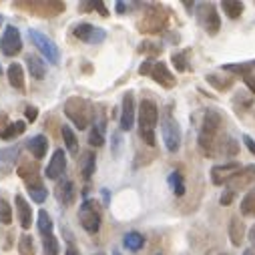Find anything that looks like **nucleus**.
I'll use <instances>...</instances> for the list:
<instances>
[{"mask_svg":"<svg viewBox=\"0 0 255 255\" xmlns=\"http://www.w3.org/2000/svg\"><path fill=\"white\" fill-rule=\"evenodd\" d=\"M243 255H255V249H245Z\"/></svg>","mask_w":255,"mask_h":255,"instance_id":"nucleus-52","label":"nucleus"},{"mask_svg":"<svg viewBox=\"0 0 255 255\" xmlns=\"http://www.w3.org/2000/svg\"><path fill=\"white\" fill-rule=\"evenodd\" d=\"M255 183V165H249V167H241V171L229 181L231 189L237 191L239 187H247V185H253Z\"/></svg>","mask_w":255,"mask_h":255,"instance_id":"nucleus-21","label":"nucleus"},{"mask_svg":"<svg viewBox=\"0 0 255 255\" xmlns=\"http://www.w3.org/2000/svg\"><path fill=\"white\" fill-rule=\"evenodd\" d=\"M217 151H221L223 155H237V153H239V145H237V141H235L231 135H225V137L221 139Z\"/></svg>","mask_w":255,"mask_h":255,"instance_id":"nucleus-35","label":"nucleus"},{"mask_svg":"<svg viewBox=\"0 0 255 255\" xmlns=\"http://www.w3.org/2000/svg\"><path fill=\"white\" fill-rule=\"evenodd\" d=\"M61 133H63V141L67 145V151L71 153V155H77V153H79V139L75 137V131L69 125H65L61 129Z\"/></svg>","mask_w":255,"mask_h":255,"instance_id":"nucleus-30","label":"nucleus"},{"mask_svg":"<svg viewBox=\"0 0 255 255\" xmlns=\"http://www.w3.org/2000/svg\"><path fill=\"white\" fill-rule=\"evenodd\" d=\"M189 55V50H183V53H175L173 57H171V63H173V67L179 71V73H185L187 69H189V65H187V57Z\"/></svg>","mask_w":255,"mask_h":255,"instance_id":"nucleus-40","label":"nucleus"},{"mask_svg":"<svg viewBox=\"0 0 255 255\" xmlns=\"http://www.w3.org/2000/svg\"><path fill=\"white\" fill-rule=\"evenodd\" d=\"M221 6H223V10H225V14L229 16V18H239L241 14H243V2H239V0H223L221 2Z\"/></svg>","mask_w":255,"mask_h":255,"instance_id":"nucleus-33","label":"nucleus"},{"mask_svg":"<svg viewBox=\"0 0 255 255\" xmlns=\"http://www.w3.org/2000/svg\"><path fill=\"white\" fill-rule=\"evenodd\" d=\"M26 69H28L30 77L36 81L46 77V65L38 55H26Z\"/></svg>","mask_w":255,"mask_h":255,"instance_id":"nucleus-23","label":"nucleus"},{"mask_svg":"<svg viewBox=\"0 0 255 255\" xmlns=\"http://www.w3.org/2000/svg\"><path fill=\"white\" fill-rule=\"evenodd\" d=\"M151 79L157 85H161L163 88H173L177 85L175 75L169 71V67L165 63H155V67H153V71H151Z\"/></svg>","mask_w":255,"mask_h":255,"instance_id":"nucleus-17","label":"nucleus"},{"mask_svg":"<svg viewBox=\"0 0 255 255\" xmlns=\"http://www.w3.org/2000/svg\"><path fill=\"white\" fill-rule=\"evenodd\" d=\"M18 177L26 183V187H36V185H42L40 181V165L38 161H32V159H22L18 169H16Z\"/></svg>","mask_w":255,"mask_h":255,"instance_id":"nucleus-11","label":"nucleus"},{"mask_svg":"<svg viewBox=\"0 0 255 255\" xmlns=\"http://www.w3.org/2000/svg\"><path fill=\"white\" fill-rule=\"evenodd\" d=\"M115 6H117V12H119V14H125V12H127V4H125V2H117Z\"/></svg>","mask_w":255,"mask_h":255,"instance_id":"nucleus-49","label":"nucleus"},{"mask_svg":"<svg viewBox=\"0 0 255 255\" xmlns=\"http://www.w3.org/2000/svg\"><path fill=\"white\" fill-rule=\"evenodd\" d=\"M94 169H96V155L92 151H88L86 155L83 157V163H81V175L85 181H90L92 175H94Z\"/></svg>","mask_w":255,"mask_h":255,"instance_id":"nucleus-25","label":"nucleus"},{"mask_svg":"<svg viewBox=\"0 0 255 255\" xmlns=\"http://www.w3.org/2000/svg\"><path fill=\"white\" fill-rule=\"evenodd\" d=\"M241 213L245 217H255V187L243 195V199H241Z\"/></svg>","mask_w":255,"mask_h":255,"instance_id":"nucleus-31","label":"nucleus"},{"mask_svg":"<svg viewBox=\"0 0 255 255\" xmlns=\"http://www.w3.org/2000/svg\"><path fill=\"white\" fill-rule=\"evenodd\" d=\"M103 199H105V201H103L105 205H109V191H105V189H103Z\"/></svg>","mask_w":255,"mask_h":255,"instance_id":"nucleus-51","label":"nucleus"},{"mask_svg":"<svg viewBox=\"0 0 255 255\" xmlns=\"http://www.w3.org/2000/svg\"><path fill=\"white\" fill-rule=\"evenodd\" d=\"M14 203H16V213H18V223H20V227H22V229H28V227L32 225V209H30V205H28L26 199H24L20 193L14 197Z\"/></svg>","mask_w":255,"mask_h":255,"instance_id":"nucleus-20","label":"nucleus"},{"mask_svg":"<svg viewBox=\"0 0 255 255\" xmlns=\"http://www.w3.org/2000/svg\"><path fill=\"white\" fill-rule=\"evenodd\" d=\"M239 171H241V165H239V163L217 165V167L211 169V181H213V185H225V183H229Z\"/></svg>","mask_w":255,"mask_h":255,"instance_id":"nucleus-16","label":"nucleus"},{"mask_svg":"<svg viewBox=\"0 0 255 255\" xmlns=\"http://www.w3.org/2000/svg\"><path fill=\"white\" fill-rule=\"evenodd\" d=\"M221 115L213 109H207L205 111V117H203V125H201V131H199V147L205 151V155L211 157L215 155V151L219 147L217 143V133H219V127H221Z\"/></svg>","mask_w":255,"mask_h":255,"instance_id":"nucleus-3","label":"nucleus"},{"mask_svg":"<svg viewBox=\"0 0 255 255\" xmlns=\"http://www.w3.org/2000/svg\"><path fill=\"white\" fill-rule=\"evenodd\" d=\"M92 4H94V8L100 12V16H109V10L105 8V2H98V0H94Z\"/></svg>","mask_w":255,"mask_h":255,"instance_id":"nucleus-46","label":"nucleus"},{"mask_svg":"<svg viewBox=\"0 0 255 255\" xmlns=\"http://www.w3.org/2000/svg\"><path fill=\"white\" fill-rule=\"evenodd\" d=\"M205 79H207V83H209L213 88H217V90H221V92L233 86V79H231V77H225V75H219V73L207 75Z\"/></svg>","mask_w":255,"mask_h":255,"instance_id":"nucleus-29","label":"nucleus"},{"mask_svg":"<svg viewBox=\"0 0 255 255\" xmlns=\"http://www.w3.org/2000/svg\"><path fill=\"white\" fill-rule=\"evenodd\" d=\"M0 223L2 225H10L12 223V207L6 199L0 197Z\"/></svg>","mask_w":255,"mask_h":255,"instance_id":"nucleus-37","label":"nucleus"},{"mask_svg":"<svg viewBox=\"0 0 255 255\" xmlns=\"http://www.w3.org/2000/svg\"><path fill=\"white\" fill-rule=\"evenodd\" d=\"M221 255H227V253H221Z\"/></svg>","mask_w":255,"mask_h":255,"instance_id":"nucleus-54","label":"nucleus"},{"mask_svg":"<svg viewBox=\"0 0 255 255\" xmlns=\"http://www.w3.org/2000/svg\"><path fill=\"white\" fill-rule=\"evenodd\" d=\"M36 227H38V233H40V235H48V233H53V231H55V227H53V219H50V215H48L44 209H40V213H38Z\"/></svg>","mask_w":255,"mask_h":255,"instance_id":"nucleus-34","label":"nucleus"},{"mask_svg":"<svg viewBox=\"0 0 255 255\" xmlns=\"http://www.w3.org/2000/svg\"><path fill=\"white\" fill-rule=\"evenodd\" d=\"M6 77H8V83H10L12 88H16L18 92H24V69H22V65L10 63V67L6 71Z\"/></svg>","mask_w":255,"mask_h":255,"instance_id":"nucleus-22","label":"nucleus"},{"mask_svg":"<svg viewBox=\"0 0 255 255\" xmlns=\"http://www.w3.org/2000/svg\"><path fill=\"white\" fill-rule=\"evenodd\" d=\"M119 147H121V135L115 133V135H113V153H115V155L119 153Z\"/></svg>","mask_w":255,"mask_h":255,"instance_id":"nucleus-48","label":"nucleus"},{"mask_svg":"<svg viewBox=\"0 0 255 255\" xmlns=\"http://www.w3.org/2000/svg\"><path fill=\"white\" fill-rule=\"evenodd\" d=\"M197 16H199V22H201V26L207 30V34H217L219 32V28H221V20H219V14H217V10H215V6L213 4H199V8H197Z\"/></svg>","mask_w":255,"mask_h":255,"instance_id":"nucleus-10","label":"nucleus"},{"mask_svg":"<svg viewBox=\"0 0 255 255\" xmlns=\"http://www.w3.org/2000/svg\"><path fill=\"white\" fill-rule=\"evenodd\" d=\"M113 255H121V253H119V251H115V253H113Z\"/></svg>","mask_w":255,"mask_h":255,"instance_id":"nucleus-53","label":"nucleus"},{"mask_svg":"<svg viewBox=\"0 0 255 255\" xmlns=\"http://www.w3.org/2000/svg\"><path fill=\"white\" fill-rule=\"evenodd\" d=\"M20 50H22V36L16 26L8 24L2 32V38H0V53L10 59V57H16Z\"/></svg>","mask_w":255,"mask_h":255,"instance_id":"nucleus-9","label":"nucleus"},{"mask_svg":"<svg viewBox=\"0 0 255 255\" xmlns=\"http://www.w3.org/2000/svg\"><path fill=\"white\" fill-rule=\"evenodd\" d=\"M96 255H100V253H96Z\"/></svg>","mask_w":255,"mask_h":255,"instance_id":"nucleus-56","label":"nucleus"},{"mask_svg":"<svg viewBox=\"0 0 255 255\" xmlns=\"http://www.w3.org/2000/svg\"><path fill=\"white\" fill-rule=\"evenodd\" d=\"M26 149H28V153H32L34 161H40L48 153V139L44 135H34L26 141Z\"/></svg>","mask_w":255,"mask_h":255,"instance_id":"nucleus-18","label":"nucleus"},{"mask_svg":"<svg viewBox=\"0 0 255 255\" xmlns=\"http://www.w3.org/2000/svg\"><path fill=\"white\" fill-rule=\"evenodd\" d=\"M169 22V12L165 6L155 4V6H149L143 14V18L139 20V30L145 34H157L161 32Z\"/></svg>","mask_w":255,"mask_h":255,"instance_id":"nucleus-5","label":"nucleus"},{"mask_svg":"<svg viewBox=\"0 0 255 255\" xmlns=\"http://www.w3.org/2000/svg\"><path fill=\"white\" fill-rule=\"evenodd\" d=\"M155 255H161V253H155Z\"/></svg>","mask_w":255,"mask_h":255,"instance_id":"nucleus-55","label":"nucleus"},{"mask_svg":"<svg viewBox=\"0 0 255 255\" xmlns=\"http://www.w3.org/2000/svg\"><path fill=\"white\" fill-rule=\"evenodd\" d=\"M153 67H155V63H153L151 59H149V61H145V63L139 67V75H143V77H147V75H149V77H151V71H153Z\"/></svg>","mask_w":255,"mask_h":255,"instance_id":"nucleus-42","label":"nucleus"},{"mask_svg":"<svg viewBox=\"0 0 255 255\" xmlns=\"http://www.w3.org/2000/svg\"><path fill=\"white\" fill-rule=\"evenodd\" d=\"M42 239V255H59L61 251V243L55 237V233H48V235H40Z\"/></svg>","mask_w":255,"mask_h":255,"instance_id":"nucleus-28","label":"nucleus"},{"mask_svg":"<svg viewBox=\"0 0 255 255\" xmlns=\"http://www.w3.org/2000/svg\"><path fill=\"white\" fill-rule=\"evenodd\" d=\"M161 133H163V143L167 147L169 153H177L181 147V129L179 123L175 121V117L171 115V111L167 109L163 119H161Z\"/></svg>","mask_w":255,"mask_h":255,"instance_id":"nucleus-7","label":"nucleus"},{"mask_svg":"<svg viewBox=\"0 0 255 255\" xmlns=\"http://www.w3.org/2000/svg\"><path fill=\"white\" fill-rule=\"evenodd\" d=\"M28 189V195H30V199L34 201V203H42L46 201V197H48V189L44 187V185H36V187H26Z\"/></svg>","mask_w":255,"mask_h":255,"instance_id":"nucleus-38","label":"nucleus"},{"mask_svg":"<svg viewBox=\"0 0 255 255\" xmlns=\"http://www.w3.org/2000/svg\"><path fill=\"white\" fill-rule=\"evenodd\" d=\"M121 131H131L135 127V96L131 90L123 94L121 100V119H119Z\"/></svg>","mask_w":255,"mask_h":255,"instance_id":"nucleus-13","label":"nucleus"},{"mask_svg":"<svg viewBox=\"0 0 255 255\" xmlns=\"http://www.w3.org/2000/svg\"><path fill=\"white\" fill-rule=\"evenodd\" d=\"M88 145L90 147H103L105 145V131H100L96 125H92L90 133H88Z\"/></svg>","mask_w":255,"mask_h":255,"instance_id":"nucleus-39","label":"nucleus"},{"mask_svg":"<svg viewBox=\"0 0 255 255\" xmlns=\"http://www.w3.org/2000/svg\"><path fill=\"white\" fill-rule=\"evenodd\" d=\"M243 145L249 149V153H251V155H255V141H253L249 135H243Z\"/></svg>","mask_w":255,"mask_h":255,"instance_id":"nucleus-45","label":"nucleus"},{"mask_svg":"<svg viewBox=\"0 0 255 255\" xmlns=\"http://www.w3.org/2000/svg\"><path fill=\"white\" fill-rule=\"evenodd\" d=\"M167 181H169V187L173 189V193L177 197H183L185 195V177H183L181 171H173Z\"/></svg>","mask_w":255,"mask_h":255,"instance_id":"nucleus-32","label":"nucleus"},{"mask_svg":"<svg viewBox=\"0 0 255 255\" xmlns=\"http://www.w3.org/2000/svg\"><path fill=\"white\" fill-rule=\"evenodd\" d=\"M79 221L83 225L85 231L88 233H98L100 229V209H98V203L94 199H85L83 205L79 209Z\"/></svg>","mask_w":255,"mask_h":255,"instance_id":"nucleus-6","label":"nucleus"},{"mask_svg":"<svg viewBox=\"0 0 255 255\" xmlns=\"http://www.w3.org/2000/svg\"><path fill=\"white\" fill-rule=\"evenodd\" d=\"M159 123V109L157 103L151 98H143L139 103V133L141 139L149 145L155 147V127Z\"/></svg>","mask_w":255,"mask_h":255,"instance_id":"nucleus-2","label":"nucleus"},{"mask_svg":"<svg viewBox=\"0 0 255 255\" xmlns=\"http://www.w3.org/2000/svg\"><path fill=\"white\" fill-rule=\"evenodd\" d=\"M123 245H125V249H129V251H141L143 249V245H145V237H143V233H139V231H129V233H125V237H123Z\"/></svg>","mask_w":255,"mask_h":255,"instance_id":"nucleus-26","label":"nucleus"},{"mask_svg":"<svg viewBox=\"0 0 255 255\" xmlns=\"http://www.w3.org/2000/svg\"><path fill=\"white\" fill-rule=\"evenodd\" d=\"M139 50H141V53H143V50H149V53H151V57H153V55H157L161 48H159V46H155V44H151V42L147 40V42H143V44L139 46Z\"/></svg>","mask_w":255,"mask_h":255,"instance_id":"nucleus-44","label":"nucleus"},{"mask_svg":"<svg viewBox=\"0 0 255 255\" xmlns=\"http://www.w3.org/2000/svg\"><path fill=\"white\" fill-rule=\"evenodd\" d=\"M24 117H26V123H34L38 119V109L32 107V105H26L24 109Z\"/></svg>","mask_w":255,"mask_h":255,"instance_id":"nucleus-41","label":"nucleus"},{"mask_svg":"<svg viewBox=\"0 0 255 255\" xmlns=\"http://www.w3.org/2000/svg\"><path fill=\"white\" fill-rule=\"evenodd\" d=\"M65 171H67V155H65L63 149H57L53 153V157H50L48 165H46L44 175L48 179H53V181H61L63 175H65Z\"/></svg>","mask_w":255,"mask_h":255,"instance_id":"nucleus-14","label":"nucleus"},{"mask_svg":"<svg viewBox=\"0 0 255 255\" xmlns=\"http://www.w3.org/2000/svg\"><path fill=\"white\" fill-rule=\"evenodd\" d=\"M28 36H30V40H32V44L40 50L42 53V57L50 63V65H59V61H61V53H59V46L50 40L44 32H40V30H36V28H30L28 30Z\"/></svg>","mask_w":255,"mask_h":255,"instance_id":"nucleus-8","label":"nucleus"},{"mask_svg":"<svg viewBox=\"0 0 255 255\" xmlns=\"http://www.w3.org/2000/svg\"><path fill=\"white\" fill-rule=\"evenodd\" d=\"M18 251L20 255H34V241L28 233H22L18 239Z\"/></svg>","mask_w":255,"mask_h":255,"instance_id":"nucleus-36","label":"nucleus"},{"mask_svg":"<svg viewBox=\"0 0 255 255\" xmlns=\"http://www.w3.org/2000/svg\"><path fill=\"white\" fill-rule=\"evenodd\" d=\"M65 255H79V249H77V245L73 243V239L69 237V243H67V253Z\"/></svg>","mask_w":255,"mask_h":255,"instance_id":"nucleus-47","label":"nucleus"},{"mask_svg":"<svg viewBox=\"0 0 255 255\" xmlns=\"http://www.w3.org/2000/svg\"><path fill=\"white\" fill-rule=\"evenodd\" d=\"M18 155H20V145L0 149V179H4V177L10 175L14 163L18 161Z\"/></svg>","mask_w":255,"mask_h":255,"instance_id":"nucleus-15","label":"nucleus"},{"mask_svg":"<svg viewBox=\"0 0 255 255\" xmlns=\"http://www.w3.org/2000/svg\"><path fill=\"white\" fill-rule=\"evenodd\" d=\"M243 237H245V225L239 217H231L229 221V239L235 247H241L243 245Z\"/></svg>","mask_w":255,"mask_h":255,"instance_id":"nucleus-24","label":"nucleus"},{"mask_svg":"<svg viewBox=\"0 0 255 255\" xmlns=\"http://www.w3.org/2000/svg\"><path fill=\"white\" fill-rule=\"evenodd\" d=\"M55 193H57V199L63 203V205H71V203L75 201V197H77V189H75V183L71 179H61Z\"/></svg>","mask_w":255,"mask_h":255,"instance_id":"nucleus-19","label":"nucleus"},{"mask_svg":"<svg viewBox=\"0 0 255 255\" xmlns=\"http://www.w3.org/2000/svg\"><path fill=\"white\" fill-rule=\"evenodd\" d=\"M73 34L83 40V42H88V44H96V42H103L107 38V32L103 28H96L92 26L90 22H81L73 28Z\"/></svg>","mask_w":255,"mask_h":255,"instance_id":"nucleus-12","label":"nucleus"},{"mask_svg":"<svg viewBox=\"0 0 255 255\" xmlns=\"http://www.w3.org/2000/svg\"><path fill=\"white\" fill-rule=\"evenodd\" d=\"M233 197H235V191L233 189H227L223 195H221V205H231V203H233Z\"/></svg>","mask_w":255,"mask_h":255,"instance_id":"nucleus-43","label":"nucleus"},{"mask_svg":"<svg viewBox=\"0 0 255 255\" xmlns=\"http://www.w3.org/2000/svg\"><path fill=\"white\" fill-rule=\"evenodd\" d=\"M65 115L69 121L75 123V127L79 131H85V129H88V125L92 127L94 107L90 100H86L83 96H71L65 100Z\"/></svg>","mask_w":255,"mask_h":255,"instance_id":"nucleus-1","label":"nucleus"},{"mask_svg":"<svg viewBox=\"0 0 255 255\" xmlns=\"http://www.w3.org/2000/svg\"><path fill=\"white\" fill-rule=\"evenodd\" d=\"M26 131V121H14V123H10L2 133H0V139L2 141H12V139H16L18 135H22Z\"/></svg>","mask_w":255,"mask_h":255,"instance_id":"nucleus-27","label":"nucleus"},{"mask_svg":"<svg viewBox=\"0 0 255 255\" xmlns=\"http://www.w3.org/2000/svg\"><path fill=\"white\" fill-rule=\"evenodd\" d=\"M249 241H251V245H253V249H255V225L249 229Z\"/></svg>","mask_w":255,"mask_h":255,"instance_id":"nucleus-50","label":"nucleus"},{"mask_svg":"<svg viewBox=\"0 0 255 255\" xmlns=\"http://www.w3.org/2000/svg\"><path fill=\"white\" fill-rule=\"evenodd\" d=\"M16 8L26 10L34 16H42V18H53L65 12L67 4L61 0H14L12 2Z\"/></svg>","mask_w":255,"mask_h":255,"instance_id":"nucleus-4","label":"nucleus"}]
</instances>
